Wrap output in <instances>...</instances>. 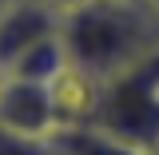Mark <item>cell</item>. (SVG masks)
<instances>
[{"instance_id": "3", "label": "cell", "mask_w": 159, "mask_h": 155, "mask_svg": "<svg viewBox=\"0 0 159 155\" xmlns=\"http://www.w3.org/2000/svg\"><path fill=\"white\" fill-rule=\"evenodd\" d=\"M64 116H60L56 84L28 76H0V127L8 131H24V135H52Z\"/></svg>"}, {"instance_id": "9", "label": "cell", "mask_w": 159, "mask_h": 155, "mask_svg": "<svg viewBox=\"0 0 159 155\" xmlns=\"http://www.w3.org/2000/svg\"><path fill=\"white\" fill-rule=\"evenodd\" d=\"M0 76H4V72H0Z\"/></svg>"}, {"instance_id": "4", "label": "cell", "mask_w": 159, "mask_h": 155, "mask_svg": "<svg viewBox=\"0 0 159 155\" xmlns=\"http://www.w3.org/2000/svg\"><path fill=\"white\" fill-rule=\"evenodd\" d=\"M60 8L44 0H4L0 4V72L12 68L28 48L60 32Z\"/></svg>"}, {"instance_id": "7", "label": "cell", "mask_w": 159, "mask_h": 155, "mask_svg": "<svg viewBox=\"0 0 159 155\" xmlns=\"http://www.w3.org/2000/svg\"><path fill=\"white\" fill-rule=\"evenodd\" d=\"M44 4H52V8H60V12H68V8H76V4H84V0H44Z\"/></svg>"}, {"instance_id": "5", "label": "cell", "mask_w": 159, "mask_h": 155, "mask_svg": "<svg viewBox=\"0 0 159 155\" xmlns=\"http://www.w3.org/2000/svg\"><path fill=\"white\" fill-rule=\"evenodd\" d=\"M52 143L60 155H155L131 139H119L111 131L96 127V123H60L52 131Z\"/></svg>"}, {"instance_id": "8", "label": "cell", "mask_w": 159, "mask_h": 155, "mask_svg": "<svg viewBox=\"0 0 159 155\" xmlns=\"http://www.w3.org/2000/svg\"><path fill=\"white\" fill-rule=\"evenodd\" d=\"M155 155H159V143H155Z\"/></svg>"}, {"instance_id": "1", "label": "cell", "mask_w": 159, "mask_h": 155, "mask_svg": "<svg viewBox=\"0 0 159 155\" xmlns=\"http://www.w3.org/2000/svg\"><path fill=\"white\" fill-rule=\"evenodd\" d=\"M68 68L92 84L159 52V0H84L60 16Z\"/></svg>"}, {"instance_id": "6", "label": "cell", "mask_w": 159, "mask_h": 155, "mask_svg": "<svg viewBox=\"0 0 159 155\" xmlns=\"http://www.w3.org/2000/svg\"><path fill=\"white\" fill-rule=\"evenodd\" d=\"M0 155H60L52 135H24L0 127Z\"/></svg>"}, {"instance_id": "2", "label": "cell", "mask_w": 159, "mask_h": 155, "mask_svg": "<svg viewBox=\"0 0 159 155\" xmlns=\"http://www.w3.org/2000/svg\"><path fill=\"white\" fill-rule=\"evenodd\" d=\"M84 123H96L119 139L155 151L159 143V52L139 60L135 68L96 84V99Z\"/></svg>"}]
</instances>
